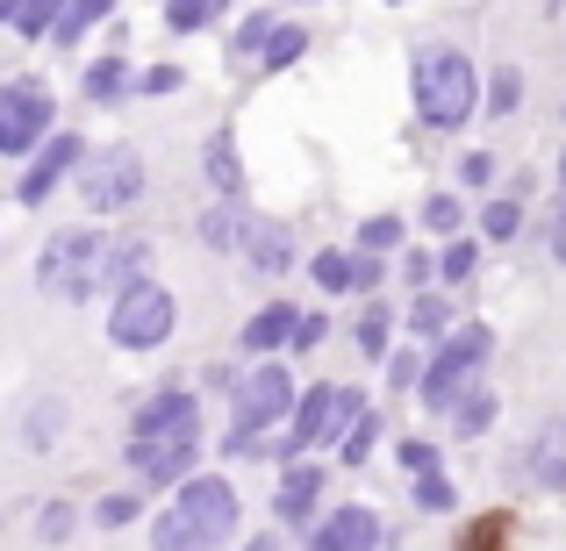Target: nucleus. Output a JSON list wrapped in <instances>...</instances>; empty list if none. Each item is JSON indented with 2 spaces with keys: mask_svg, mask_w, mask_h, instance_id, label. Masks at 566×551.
<instances>
[{
  "mask_svg": "<svg viewBox=\"0 0 566 551\" xmlns=\"http://www.w3.org/2000/svg\"><path fill=\"white\" fill-rule=\"evenodd\" d=\"M172 330H180V301H172V287H158L151 273L129 279V287H115V301H108V345H123V351H166Z\"/></svg>",
  "mask_w": 566,
  "mask_h": 551,
  "instance_id": "7ed1b4c3",
  "label": "nucleus"
},
{
  "mask_svg": "<svg viewBox=\"0 0 566 551\" xmlns=\"http://www.w3.org/2000/svg\"><path fill=\"white\" fill-rule=\"evenodd\" d=\"M423 372H430L423 345H401V351H387V386H395V394H416V386H423Z\"/></svg>",
  "mask_w": 566,
  "mask_h": 551,
  "instance_id": "f704fd0d",
  "label": "nucleus"
},
{
  "mask_svg": "<svg viewBox=\"0 0 566 551\" xmlns=\"http://www.w3.org/2000/svg\"><path fill=\"white\" fill-rule=\"evenodd\" d=\"M323 337H331V316H323V308H302V322H294V351H316Z\"/></svg>",
  "mask_w": 566,
  "mask_h": 551,
  "instance_id": "49530a36",
  "label": "nucleus"
},
{
  "mask_svg": "<svg viewBox=\"0 0 566 551\" xmlns=\"http://www.w3.org/2000/svg\"><path fill=\"white\" fill-rule=\"evenodd\" d=\"M452 437H488V430H495V415H502V401L488 394V386H467V394L452 401Z\"/></svg>",
  "mask_w": 566,
  "mask_h": 551,
  "instance_id": "5701e85b",
  "label": "nucleus"
},
{
  "mask_svg": "<svg viewBox=\"0 0 566 551\" xmlns=\"http://www.w3.org/2000/svg\"><path fill=\"white\" fill-rule=\"evenodd\" d=\"M459 187L488 193V187H495V158H488V151H467V158H459Z\"/></svg>",
  "mask_w": 566,
  "mask_h": 551,
  "instance_id": "c03bdc74",
  "label": "nucleus"
},
{
  "mask_svg": "<svg viewBox=\"0 0 566 551\" xmlns=\"http://www.w3.org/2000/svg\"><path fill=\"white\" fill-rule=\"evenodd\" d=\"M144 265H151V244L144 236H115L101 251V287H129V279H144Z\"/></svg>",
  "mask_w": 566,
  "mask_h": 551,
  "instance_id": "4be33fe9",
  "label": "nucleus"
},
{
  "mask_svg": "<svg viewBox=\"0 0 566 551\" xmlns=\"http://www.w3.org/2000/svg\"><path fill=\"white\" fill-rule=\"evenodd\" d=\"M559 115H566V108H559Z\"/></svg>",
  "mask_w": 566,
  "mask_h": 551,
  "instance_id": "6e6d98bb",
  "label": "nucleus"
},
{
  "mask_svg": "<svg viewBox=\"0 0 566 551\" xmlns=\"http://www.w3.org/2000/svg\"><path fill=\"white\" fill-rule=\"evenodd\" d=\"M222 14V0H166V29L172 36H193V29H208Z\"/></svg>",
  "mask_w": 566,
  "mask_h": 551,
  "instance_id": "e433bc0d",
  "label": "nucleus"
},
{
  "mask_svg": "<svg viewBox=\"0 0 566 551\" xmlns=\"http://www.w3.org/2000/svg\"><path fill=\"white\" fill-rule=\"evenodd\" d=\"M273 29H280V22H273L265 8H259V14H244V22H237V36H230V57H259L265 43H273Z\"/></svg>",
  "mask_w": 566,
  "mask_h": 551,
  "instance_id": "ea45409f",
  "label": "nucleus"
},
{
  "mask_svg": "<svg viewBox=\"0 0 566 551\" xmlns=\"http://www.w3.org/2000/svg\"><path fill=\"white\" fill-rule=\"evenodd\" d=\"M251 230H259V215H251L244 201H216V208L201 215V244L216 251V258H244Z\"/></svg>",
  "mask_w": 566,
  "mask_h": 551,
  "instance_id": "a211bd4d",
  "label": "nucleus"
},
{
  "mask_svg": "<svg viewBox=\"0 0 566 551\" xmlns=\"http://www.w3.org/2000/svg\"><path fill=\"white\" fill-rule=\"evenodd\" d=\"M516 108H524V72L495 65V72H488V86H481V115H488V123H510Z\"/></svg>",
  "mask_w": 566,
  "mask_h": 551,
  "instance_id": "a878e982",
  "label": "nucleus"
},
{
  "mask_svg": "<svg viewBox=\"0 0 566 551\" xmlns=\"http://www.w3.org/2000/svg\"><path fill=\"white\" fill-rule=\"evenodd\" d=\"M129 473L137 487H187L193 480V458H201V437H158V444H129Z\"/></svg>",
  "mask_w": 566,
  "mask_h": 551,
  "instance_id": "ddd939ff",
  "label": "nucleus"
},
{
  "mask_svg": "<svg viewBox=\"0 0 566 551\" xmlns=\"http://www.w3.org/2000/svg\"><path fill=\"white\" fill-rule=\"evenodd\" d=\"M553 258H559V265H566V230H553Z\"/></svg>",
  "mask_w": 566,
  "mask_h": 551,
  "instance_id": "3c124183",
  "label": "nucleus"
},
{
  "mask_svg": "<svg viewBox=\"0 0 566 551\" xmlns=\"http://www.w3.org/2000/svg\"><path fill=\"white\" fill-rule=\"evenodd\" d=\"M80 201L94 215H123V208L144 201V151L137 144H108L80 166Z\"/></svg>",
  "mask_w": 566,
  "mask_h": 551,
  "instance_id": "0eeeda50",
  "label": "nucleus"
},
{
  "mask_svg": "<svg viewBox=\"0 0 566 551\" xmlns=\"http://www.w3.org/2000/svg\"><path fill=\"white\" fill-rule=\"evenodd\" d=\"M273 523L280 530H316L323 523V466H287L273 487Z\"/></svg>",
  "mask_w": 566,
  "mask_h": 551,
  "instance_id": "2eb2a0df",
  "label": "nucleus"
},
{
  "mask_svg": "<svg viewBox=\"0 0 566 551\" xmlns=\"http://www.w3.org/2000/svg\"><path fill=\"white\" fill-rule=\"evenodd\" d=\"M387 544V523L380 509H366V501H352V509H331L316 530L302 538V551H380Z\"/></svg>",
  "mask_w": 566,
  "mask_h": 551,
  "instance_id": "4468645a",
  "label": "nucleus"
},
{
  "mask_svg": "<svg viewBox=\"0 0 566 551\" xmlns=\"http://www.w3.org/2000/svg\"><path fill=\"white\" fill-rule=\"evenodd\" d=\"M495 359V330L488 322H467V330H452L438 351H430V372H423V386H416V401L423 409H452L467 386H481V365Z\"/></svg>",
  "mask_w": 566,
  "mask_h": 551,
  "instance_id": "20e7f679",
  "label": "nucleus"
},
{
  "mask_svg": "<svg viewBox=\"0 0 566 551\" xmlns=\"http://www.w3.org/2000/svg\"><path fill=\"white\" fill-rule=\"evenodd\" d=\"M308 279H316L323 294H352V251L345 244H323L316 258H308Z\"/></svg>",
  "mask_w": 566,
  "mask_h": 551,
  "instance_id": "2f4dec72",
  "label": "nucleus"
},
{
  "mask_svg": "<svg viewBox=\"0 0 566 551\" xmlns=\"http://www.w3.org/2000/svg\"><path fill=\"white\" fill-rule=\"evenodd\" d=\"M244 265H251V273H265V279H287L294 273V230L259 222V230H251V244H244Z\"/></svg>",
  "mask_w": 566,
  "mask_h": 551,
  "instance_id": "6ab92c4d",
  "label": "nucleus"
},
{
  "mask_svg": "<svg viewBox=\"0 0 566 551\" xmlns=\"http://www.w3.org/2000/svg\"><path fill=\"white\" fill-rule=\"evenodd\" d=\"M559 187H566V151H559Z\"/></svg>",
  "mask_w": 566,
  "mask_h": 551,
  "instance_id": "864d4df0",
  "label": "nucleus"
},
{
  "mask_svg": "<svg viewBox=\"0 0 566 551\" xmlns=\"http://www.w3.org/2000/svg\"><path fill=\"white\" fill-rule=\"evenodd\" d=\"M409 509H423V516H444V509H459L452 480H444V473H438V480H416V487H409Z\"/></svg>",
  "mask_w": 566,
  "mask_h": 551,
  "instance_id": "79ce46f5",
  "label": "nucleus"
},
{
  "mask_svg": "<svg viewBox=\"0 0 566 551\" xmlns=\"http://www.w3.org/2000/svg\"><path fill=\"white\" fill-rule=\"evenodd\" d=\"M237 380H244L237 365H208V372H201V386H216V394H237Z\"/></svg>",
  "mask_w": 566,
  "mask_h": 551,
  "instance_id": "09e8293b",
  "label": "nucleus"
},
{
  "mask_svg": "<svg viewBox=\"0 0 566 551\" xmlns=\"http://www.w3.org/2000/svg\"><path fill=\"white\" fill-rule=\"evenodd\" d=\"M430 279H438V251H409V258H401V287L430 294Z\"/></svg>",
  "mask_w": 566,
  "mask_h": 551,
  "instance_id": "37998d69",
  "label": "nucleus"
},
{
  "mask_svg": "<svg viewBox=\"0 0 566 551\" xmlns=\"http://www.w3.org/2000/svg\"><path fill=\"white\" fill-rule=\"evenodd\" d=\"M481 236L488 244H516V236H524V201H516V193H495V201L481 208Z\"/></svg>",
  "mask_w": 566,
  "mask_h": 551,
  "instance_id": "c85d7f7f",
  "label": "nucleus"
},
{
  "mask_svg": "<svg viewBox=\"0 0 566 551\" xmlns=\"http://www.w3.org/2000/svg\"><path fill=\"white\" fill-rule=\"evenodd\" d=\"M101 251H108V236H101V230H57L51 244L36 251V287L57 294L72 273H101Z\"/></svg>",
  "mask_w": 566,
  "mask_h": 551,
  "instance_id": "f8f14e48",
  "label": "nucleus"
},
{
  "mask_svg": "<svg viewBox=\"0 0 566 551\" xmlns=\"http://www.w3.org/2000/svg\"><path fill=\"white\" fill-rule=\"evenodd\" d=\"M57 137V100L43 80H8L0 86V158H36Z\"/></svg>",
  "mask_w": 566,
  "mask_h": 551,
  "instance_id": "423d86ee",
  "label": "nucleus"
},
{
  "mask_svg": "<svg viewBox=\"0 0 566 551\" xmlns=\"http://www.w3.org/2000/svg\"><path fill=\"white\" fill-rule=\"evenodd\" d=\"M337 401H345V386H337V380L302 386V401H294L287 430L273 437V458H280V466H302V458L316 452L323 437H345V415H337Z\"/></svg>",
  "mask_w": 566,
  "mask_h": 551,
  "instance_id": "6e6552de",
  "label": "nucleus"
},
{
  "mask_svg": "<svg viewBox=\"0 0 566 551\" xmlns=\"http://www.w3.org/2000/svg\"><path fill=\"white\" fill-rule=\"evenodd\" d=\"M137 94H180V65H151V72H137Z\"/></svg>",
  "mask_w": 566,
  "mask_h": 551,
  "instance_id": "de8ad7c7",
  "label": "nucleus"
},
{
  "mask_svg": "<svg viewBox=\"0 0 566 551\" xmlns=\"http://www.w3.org/2000/svg\"><path fill=\"white\" fill-rule=\"evenodd\" d=\"M423 230H438L444 244H452V236L467 230V201H459V193H430L423 201Z\"/></svg>",
  "mask_w": 566,
  "mask_h": 551,
  "instance_id": "c9c22d12",
  "label": "nucleus"
},
{
  "mask_svg": "<svg viewBox=\"0 0 566 551\" xmlns=\"http://www.w3.org/2000/svg\"><path fill=\"white\" fill-rule=\"evenodd\" d=\"M387 337H395V308H387V301H366L359 322H352V345H359V359H380V365H387V351H395Z\"/></svg>",
  "mask_w": 566,
  "mask_h": 551,
  "instance_id": "393cba45",
  "label": "nucleus"
},
{
  "mask_svg": "<svg viewBox=\"0 0 566 551\" xmlns=\"http://www.w3.org/2000/svg\"><path fill=\"white\" fill-rule=\"evenodd\" d=\"M481 65H473L459 43H423V51L409 57V94H416V115H423V129H438V137H459V129L481 115Z\"/></svg>",
  "mask_w": 566,
  "mask_h": 551,
  "instance_id": "f03ea898",
  "label": "nucleus"
},
{
  "mask_svg": "<svg viewBox=\"0 0 566 551\" xmlns=\"http://www.w3.org/2000/svg\"><path fill=\"white\" fill-rule=\"evenodd\" d=\"M65 423H72L65 394H36V409H29V423H22V444L29 452H51V444L65 437Z\"/></svg>",
  "mask_w": 566,
  "mask_h": 551,
  "instance_id": "b1692460",
  "label": "nucleus"
},
{
  "mask_svg": "<svg viewBox=\"0 0 566 551\" xmlns=\"http://www.w3.org/2000/svg\"><path fill=\"white\" fill-rule=\"evenodd\" d=\"M72 530H80V509H72V501H43L36 509V544H65Z\"/></svg>",
  "mask_w": 566,
  "mask_h": 551,
  "instance_id": "58836bf2",
  "label": "nucleus"
},
{
  "mask_svg": "<svg viewBox=\"0 0 566 551\" xmlns=\"http://www.w3.org/2000/svg\"><path fill=\"white\" fill-rule=\"evenodd\" d=\"M401 244H409V222L401 215H366L359 236H352V251H366V258H387V251H401Z\"/></svg>",
  "mask_w": 566,
  "mask_h": 551,
  "instance_id": "cd10ccee",
  "label": "nucleus"
},
{
  "mask_svg": "<svg viewBox=\"0 0 566 551\" xmlns=\"http://www.w3.org/2000/svg\"><path fill=\"white\" fill-rule=\"evenodd\" d=\"M473 273H481V244H473V236H452V244L438 251V279L444 287H473Z\"/></svg>",
  "mask_w": 566,
  "mask_h": 551,
  "instance_id": "7c9ffc66",
  "label": "nucleus"
},
{
  "mask_svg": "<svg viewBox=\"0 0 566 551\" xmlns=\"http://www.w3.org/2000/svg\"><path fill=\"white\" fill-rule=\"evenodd\" d=\"M395 458H401V473H409V480H438V444H430V437H401Z\"/></svg>",
  "mask_w": 566,
  "mask_h": 551,
  "instance_id": "a19ab883",
  "label": "nucleus"
},
{
  "mask_svg": "<svg viewBox=\"0 0 566 551\" xmlns=\"http://www.w3.org/2000/svg\"><path fill=\"white\" fill-rule=\"evenodd\" d=\"M553 230H566V193H559V208H553Z\"/></svg>",
  "mask_w": 566,
  "mask_h": 551,
  "instance_id": "603ef678",
  "label": "nucleus"
},
{
  "mask_svg": "<svg viewBox=\"0 0 566 551\" xmlns=\"http://www.w3.org/2000/svg\"><path fill=\"white\" fill-rule=\"evenodd\" d=\"M302 51H308V29H302V22H280V29H273V43L259 51V65H265V72H287Z\"/></svg>",
  "mask_w": 566,
  "mask_h": 551,
  "instance_id": "72a5a7b5",
  "label": "nucleus"
},
{
  "mask_svg": "<svg viewBox=\"0 0 566 551\" xmlns=\"http://www.w3.org/2000/svg\"><path fill=\"white\" fill-rule=\"evenodd\" d=\"M294 401H302V386H294V372L280 359L251 365L244 380H237V401H230V430H244V437H280L294 415Z\"/></svg>",
  "mask_w": 566,
  "mask_h": 551,
  "instance_id": "39448f33",
  "label": "nucleus"
},
{
  "mask_svg": "<svg viewBox=\"0 0 566 551\" xmlns=\"http://www.w3.org/2000/svg\"><path fill=\"white\" fill-rule=\"evenodd\" d=\"M201 172H208V187H216V201H244V151H237V129H208Z\"/></svg>",
  "mask_w": 566,
  "mask_h": 551,
  "instance_id": "f3484780",
  "label": "nucleus"
},
{
  "mask_svg": "<svg viewBox=\"0 0 566 551\" xmlns=\"http://www.w3.org/2000/svg\"><path fill=\"white\" fill-rule=\"evenodd\" d=\"M65 8L72 0H0V29H14V36H51Z\"/></svg>",
  "mask_w": 566,
  "mask_h": 551,
  "instance_id": "412c9836",
  "label": "nucleus"
},
{
  "mask_svg": "<svg viewBox=\"0 0 566 551\" xmlns=\"http://www.w3.org/2000/svg\"><path fill=\"white\" fill-rule=\"evenodd\" d=\"M374 444H380V415L366 409L359 423H352L345 437H337V458H345V466H366V452H374Z\"/></svg>",
  "mask_w": 566,
  "mask_h": 551,
  "instance_id": "4c0bfd02",
  "label": "nucleus"
},
{
  "mask_svg": "<svg viewBox=\"0 0 566 551\" xmlns=\"http://www.w3.org/2000/svg\"><path fill=\"white\" fill-rule=\"evenodd\" d=\"M237 551H287V530H251Z\"/></svg>",
  "mask_w": 566,
  "mask_h": 551,
  "instance_id": "8fccbe9b",
  "label": "nucleus"
},
{
  "mask_svg": "<svg viewBox=\"0 0 566 551\" xmlns=\"http://www.w3.org/2000/svg\"><path fill=\"white\" fill-rule=\"evenodd\" d=\"M80 94L94 100V108H115L123 94H137V72H129V57L115 51V57H94L86 65V80H80Z\"/></svg>",
  "mask_w": 566,
  "mask_h": 551,
  "instance_id": "aec40b11",
  "label": "nucleus"
},
{
  "mask_svg": "<svg viewBox=\"0 0 566 551\" xmlns=\"http://www.w3.org/2000/svg\"><path fill=\"white\" fill-rule=\"evenodd\" d=\"M387 8H409V0H387Z\"/></svg>",
  "mask_w": 566,
  "mask_h": 551,
  "instance_id": "5fc2aeb1",
  "label": "nucleus"
},
{
  "mask_svg": "<svg viewBox=\"0 0 566 551\" xmlns=\"http://www.w3.org/2000/svg\"><path fill=\"white\" fill-rule=\"evenodd\" d=\"M409 337H452V301H444V294H416L409 301Z\"/></svg>",
  "mask_w": 566,
  "mask_h": 551,
  "instance_id": "473e14b6",
  "label": "nucleus"
},
{
  "mask_svg": "<svg viewBox=\"0 0 566 551\" xmlns=\"http://www.w3.org/2000/svg\"><path fill=\"white\" fill-rule=\"evenodd\" d=\"M137 516H144V487H115V495L94 501V516H86V523H94V530H129Z\"/></svg>",
  "mask_w": 566,
  "mask_h": 551,
  "instance_id": "c756f323",
  "label": "nucleus"
},
{
  "mask_svg": "<svg viewBox=\"0 0 566 551\" xmlns=\"http://www.w3.org/2000/svg\"><path fill=\"white\" fill-rule=\"evenodd\" d=\"M108 14H115V0H72V8L57 14L51 43H57V51H72V43H86V29H101Z\"/></svg>",
  "mask_w": 566,
  "mask_h": 551,
  "instance_id": "bb28decb",
  "label": "nucleus"
},
{
  "mask_svg": "<svg viewBox=\"0 0 566 551\" xmlns=\"http://www.w3.org/2000/svg\"><path fill=\"white\" fill-rule=\"evenodd\" d=\"M387 287V265L366 258V251H352V294H380Z\"/></svg>",
  "mask_w": 566,
  "mask_h": 551,
  "instance_id": "a18cd8bd",
  "label": "nucleus"
},
{
  "mask_svg": "<svg viewBox=\"0 0 566 551\" xmlns=\"http://www.w3.org/2000/svg\"><path fill=\"white\" fill-rule=\"evenodd\" d=\"M244 544V501L222 473H193L151 516V551H237Z\"/></svg>",
  "mask_w": 566,
  "mask_h": 551,
  "instance_id": "f257e3e1",
  "label": "nucleus"
},
{
  "mask_svg": "<svg viewBox=\"0 0 566 551\" xmlns=\"http://www.w3.org/2000/svg\"><path fill=\"white\" fill-rule=\"evenodd\" d=\"M158 437H201V401L187 386H158L137 415H129V444H158Z\"/></svg>",
  "mask_w": 566,
  "mask_h": 551,
  "instance_id": "9b49d317",
  "label": "nucleus"
},
{
  "mask_svg": "<svg viewBox=\"0 0 566 551\" xmlns=\"http://www.w3.org/2000/svg\"><path fill=\"white\" fill-rule=\"evenodd\" d=\"M502 473H510V487H531V495H566V415L531 430Z\"/></svg>",
  "mask_w": 566,
  "mask_h": 551,
  "instance_id": "1a4fd4ad",
  "label": "nucleus"
},
{
  "mask_svg": "<svg viewBox=\"0 0 566 551\" xmlns=\"http://www.w3.org/2000/svg\"><path fill=\"white\" fill-rule=\"evenodd\" d=\"M86 158H94V151H86L80 129H57V137L43 144L36 158H29V172H22V187H14V201H22V208H43V201L57 193V180H80Z\"/></svg>",
  "mask_w": 566,
  "mask_h": 551,
  "instance_id": "9d476101",
  "label": "nucleus"
},
{
  "mask_svg": "<svg viewBox=\"0 0 566 551\" xmlns=\"http://www.w3.org/2000/svg\"><path fill=\"white\" fill-rule=\"evenodd\" d=\"M294 322H302V308L294 301H265L259 316L244 322V330H237V351H244L251 365H265V359H280V351L294 345Z\"/></svg>",
  "mask_w": 566,
  "mask_h": 551,
  "instance_id": "dca6fc26",
  "label": "nucleus"
}]
</instances>
